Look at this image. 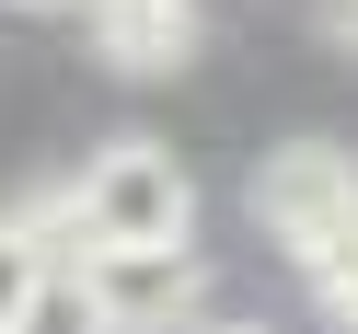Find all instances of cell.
<instances>
[{"mask_svg":"<svg viewBox=\"0 0 358 334\" xmlns=\"http://www.w3.org/2000/svg\"><path fill=\"white\" fill-rule=\"evenodd\" d=\"M70 208H81V254H93V242H185V231H196V185H185V162H173V150H150V139L93 150V162L70 173Z\"/></svg>","mask_w":358,"mask_h":334,"instance_id":"cell-1","label":"cell"},{"mask_svg":"<svg viewBox=\"0 0 358 334\" xmlns=\"http://www.w3.org/2000/svg\"><path fill=\"white\" fill-rule=\"evenodd\" d=\"M347 219H358V162H347V150L289 139V150H266V162H255V231H266V254L312 265Z\"/></svg>","mask_w":358,"mask_h":334,"instance_id":"cell-2","label":"cell"},{"mask_svg":"<svg viewBox=\"0 0 358 334\" xmlns=\"http://www.w3.org/2000/svg\"><path fill=\"white\" fill-rule=\"evenodd\" d=\"M81 277H93V300L116 311V334H185L208 265H196V231H185V242H93Z\"/></svg>","mask_w":358,"mask_h":334,"instance_id":"cell-3","label":"cell"},{"mask_svg":"<svg viewBox=\"0 0 358 334\" xmlns=\"http://www.w3.org/2000/svg\"><path fill=\"white\" fill-rule=\"evenodd\" d=\"M81 47L116 81H173L208 47V24H196V0H81Z\"/></svg>","mask_w":358,"mask_h":334,"instance_id":"cell-4","label":"cell"},{"mask_svg":"<svg viewBox=\"0 0 358 334\" xmlns=\"http://www.w3.org/2000/svg\"><path fill=\"white\" fill-rule=\"evenodd\" d=\"M0 334H116V311L93 300V277H81V254H58L47 277H35V300L12 311Z\"/></svg>","mask_w":358,"mask_h":334,"instance_id":"cell-5","label":"cell"},{"mask_svg":"<svg viewBox=\"0 0 358 334\" xmlns=\"http://www.w3.org/2000/svg\"><path fill=\"white\" fill-rule=\"evenodd\" d=\"M47 265H58V242L35 231L24 208H0V323H12V311L35 300V277H47Z\"/></svg>","mask_w":358,"mask_h":334,"instance_id":"cell-6","label":"cell"},{"mask_svg":"<svg viewBox=\"0 0 358 334\" xmlns=\"http://www.w3.org/2000/svg\"><path fill=\"white\" fill-rule=\"evenodd\" d=\"M301 277H312V300H324V311H335V323H347V334H358V219H347V231H335V242H324V254H312V265H301Z\"/></svg>","mask_w":358,"mask_h":334,"instance_id":"cell-7","label":"cell"},{"mask_svg":"<svg viewBox=\"0 0 358 334\" xmlns=\"http://www.w3.org/2000/svg\"><path fill=\"white\" fill-rule=\"evenodd\" d=\"M335 24H358V0H335Z\"/></svg>","mask_w":358,"mask_h":334,"instance_id":"cell-8","label":"cell"},{"mask_svg":"<svg viewBox=\"0 0 358 334\" xmlns=\"http://www.w3.org/2000/svg\"><path fill=\"white\" fill-rule=\"evenodd\" d=\"M208 334H255V323H208Z\"/></svg>","mask_w":358,"mask_h":334,"instance_id":"cell-9","label":"cell"},{"mask_svg":"<svg viewBox=\"0 0 358 334\" xmlns=\"http://www.w3.org/2000/svg\"><path fill=\"white\" fill-rule=\"evenodd\" d=\"M24 12H58V0H24Z\"/></svg>","mask_w":358,"mask_h":334,"instance_id":"cell-10","label":"cell"}]
</instances>
